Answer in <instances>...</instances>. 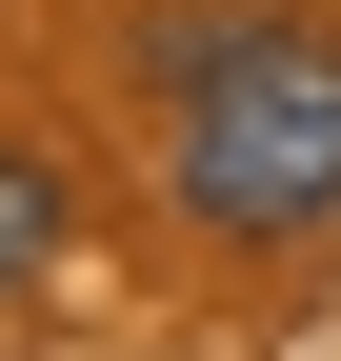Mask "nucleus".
<instances>
[{"instance_id": "f257e3e1", "label": "nucleus", "mask_w": 341, "mask_h": 361, "mask_svg": "<svg viewBox=\"0 0 341 361\" xmlns=\"http://www.w3.org/2000/svg\"><path fill=\"white\" fill-rule=\"evenodd\" d=\"M161 180H181L201 241H321L341 221V40L261 0V40L201 101H161Z\"/></svg>"}, {"instance_id": "f03ea898", "label": "nucleus", "mask_w": 341, "mask_h": 361, "mask_svg": "<svg viewBox=\"0 0 341 361\" xmlns=\"http://www.w3.org/2000/svg\"><path fill=\"white\" fill-rule=\"evenodd\" d=\"M241 40H261V0H161V20H141V80H161V101H201Z\"/></svg>"}, {"instance_id": "7ed1b4c3", "label": "nucleus", "mask_w": 341, "mask_h": 361, "mask_svg": "<svg viewBox=\"0 0 341 361\" xmlns=\"http://www.w3.org/2000/svg\"><path fill=\"white\" fill-rule=\"evenodd\" d=\"M40 261H61V161H40V141H0V301H20Z\"/></svg>"}]
</instances>
